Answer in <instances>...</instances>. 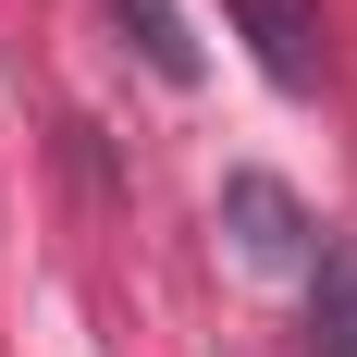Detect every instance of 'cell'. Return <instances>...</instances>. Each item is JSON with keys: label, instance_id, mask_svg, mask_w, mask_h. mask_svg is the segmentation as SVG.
<instances>
[{"label": "cell", "instance_id": "obj_1", "mask_svg": "<svg viewBox=\"0 0 357 357\" xmlns=\"http://www.w3.org/2000/svg\"><path fill=\"white\" fill-rule=\"evenodd\" d=\"M222 234H234L247 271H308V210H296L271 173H234V185H222Z\"/></svg>", "mask_w": 357, "mask_h": 357}, {"label": "cell", "instance_id": "obj_2", "mask_svg": "<svg viewBox=\"0 0 357 357\" xmlns=\"http://www.w3.org/2000/svg\"><path fill=\"white\" fill-rule=\"evenodd\" d=\"M234 37L259 50V74L271 86H321V0H234Z\"/></svg>", "mask_w": 357, "mask_h": 357}, {"label": "cell", "instance_id": "obj_3", "mask_svg": "<svg viewBox=\"0 0 357 357\" xmlns=\"http://www.w3.org/2000/svg\"><path fill=\"white\" fill-rule=\"evenodd\" d=\"M308 357H357V234L308 259Z\"/></svg>", "mask_w": 357, "mask_h": 357}, {"label": "cell", "instance_id": "obj_4", "mask_svg": "<svg viewBox=\"0 0 357 357\" xmlns=\"http://www.w3.org/2000/svg\"><path fill=\"white\" fill-rule=\"evenodd\" d=\"M123 25H136V50L173 74V86L197 74V37H185V13H173V0H123Z\"/></svg>", "mask_w": 357, "mask_h": 357}]
</instances>
